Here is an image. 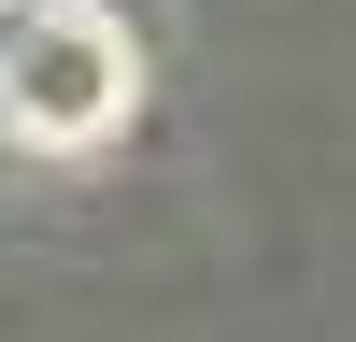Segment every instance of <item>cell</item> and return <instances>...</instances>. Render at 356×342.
<instances>
[{"instance_id": "obj_2", "label": "cell", "mask_w": 356, "mask_h": 342, "mask_svg": "<svg viewBox=\"0 0 356 342\" xmlns=\"http://www.w3.org/2000/svg\"><path fill=\"white\" fill-rule=\"evenodd\" d=\"M15 15H43V0H0V28H15Z\"/></svg>"}, {"instance_id": "obj_1", "label": "cell", "mask_w": 356, "mask_h": 342, "mask_svg": "<svg viewBox=\"0 0 356 342\" xmlns=\"http://www.w3.org/2000/svg\"><path fill=\"white\" fill-rule=\"evenodd\" d=\"M143 100V57L129 28L100 15V0H43V15L0 28V129L43 142V157H86V142H114Z\"/></svg>"}]
</instances>
